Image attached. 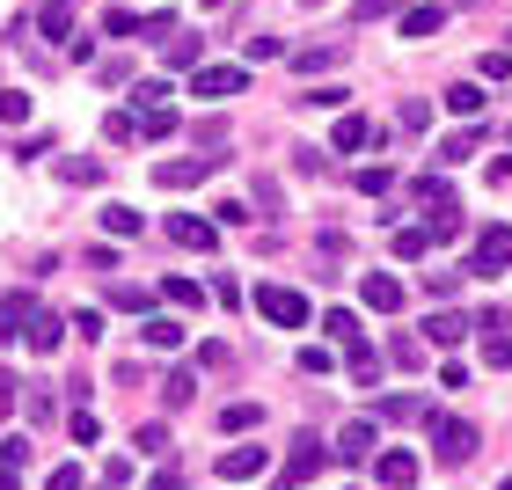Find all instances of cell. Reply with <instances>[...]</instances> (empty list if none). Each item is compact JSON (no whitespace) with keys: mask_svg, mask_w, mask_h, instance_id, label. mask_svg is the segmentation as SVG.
Instances as JSON below:
<instances>
[{"mask_svg":"<svg viewBox=\"0 0 512 490\" xmlns=\"http://www.w3.org/2000/svg\"><path fill=\"white\" fill-rule=\"evenodd\" d=\"M256 315L278 322V330H308V300H300L293 286H278V278H264V286H256Z\"/></svg>","mask_w":512,"mask_h":490,"instance_id":"cell-1","label":"cell"},{"mask_svg":"<svg viewBox=\"0 0 512 490\" xmlns=\"http://www.w3.org/2000/svg\"><path fill=\"white\" fill-rule=\"evenodd\" d=\"M432 454H439V469L476 461V425H469V417H432Z\"/></svg>","mask_w":512,"mask_h":490,"instance_id":"cell-2","label":"cell"},{"mask_svg":"<svg viewBox=\"0 0 512 490\" xmlns=\"http://www.w3.org/2000/svg\"><path fill=\"white\" fill-rule=\"evenodd\" d=\"M322 469H330V447H322L315 432H300V439H293V454H286V469H278V490H300V483L322 476Z\"/></svg>","mask_w":512,"mask_h":490,"instance_id":"cell-3","label":"cell"},{"mask_svg":"<svg viewBox=\"0 0 512 490\" xmlns=\"http://www.w3.org/2000/svg\"><path fill=\"white\" fill-rule=\"evenodd\" d=\"M469 271H476V278H498V271H512V227H483V235H476V249H469Z\"/></svg>","mask_w":512,"mask_h":490,"instance_id":"cell-4","label":"cell"},{"mask_svg":"<svg viewBox=\"0 0 512 490\" xmlns=\"http://www.w3.org/2000/svg\"><path fill=\"white\" fill-rule=\"evenodd\" d=\"M220 169V154H191V161H154V183L161 191H198L205 176Z\"/></svg>","mask_w":512,"mask_h":490,"instance_id":"cell-5","label":"cell"},{"mask_svg":"<svg viewBox=\"0 0 512 490\" xmlns=\"http://www.w3.org/2000/svg\"><path fill=\"white\" fill-rule=\"evenodd\" d=\"M242 88H249V66H198L191 74V96H205V103H227Z\"/></svg>","mask_w":512,"mask_h":490,"instance_id":"cell-6","label":"cell"},{"mask_svg":"<svg viewBox=\"0 0 512 490\" xmlns=\"http://www.w3.org/2000/svg\"><path fill=\"white\" fill-rule=\"evenodd\" d=\"M169 242H176V249H191V256H205V249L220 242V227L205 220V213H169Z\"/></svg>","mask_w":512,"mask_h":490,"instance_id":"cell-7","label":"cell"},{"mask_svg":"<svg viewBox=\"0 0 512 490\" xmlns=\"http://www.w3.org/2000/svg\"><path fill=\"white\" fill-rule=\"evenodd\" d=\"M37 293H0V344H15V337H30V322H37Z\"/></svg>","mask_w":512,"mask_h":490,"instance_id":"cell-8","label":"cell"},{"mask_svg":"<svg viewBox=\"0 0 512 490\" xmlns=\"http://www.w3.org/2000/svg\"><path fill=\"white\" fill-rule=\"evenodd\" d=\"M271 469V447H220V483H249Z\"/></svg>","mask_w":512,"mask_h":490,"instance_id":"cell-9","label":"cell"},{"mask_svg":"<svg viewBox=\"0 0 512 490\" xmlns=\"http://www.w3.org/2000/svg\"><path fill=\"white\" fill-rule=\"evenodd\" d=\"M359 300H366V308H374V315H395V308H403V278H388V271H366Z\"/></svg>","mask_w":512,"mask_h":490,"instance_id":"cell-10","label":"cell"},{"mask_svg":"<svg viewBox=\"0 0 512 490\" xmlns=\"http://www.w3.org/2000/svg\"><path fill=\"white\" fill-rule=\"evenodd\" d=\"M322 330H330V344H344V359H359V352H366V330H359V315H352V308H330V315H322Z\"/></svg>","mask_w":512,"mask_h":490,"instance_id":"cell-11","label":"cell"},{"mask_svg":"<svg viewBox=\"0 0 512 490\" xmlns=\"http://www.w3.org/2000/svg\"><path fill=\"white\" fill-rule=\"evenodd\" d=\"M374 454V425H366V417H352V425L337 432V447H330V461H366Z\"/></svg>","mask_w":512,"mask_h":490,"instance_id":"cell-12","label":"cell"},{"mask_svg":"<svg viewBox=\"0 0 512 490\" xmlns=\"http://www.w3.org/2000/svg\"><path fill=\"white\" fill-rule=\"evenodd\" d=\"M183 337H191V330H183L176 315H147V330H139V344H147V352H176Z\"/></svg>","mask_w":512,"mask_h":490,"instance_id":"cell-13","label":"cell"},{"mask_svg":"<svg viewBox=\"0 0 512 490\" xmlns=\"http://www.w3.org/2000/svg\"><path fill=\"white\" fill-rule=\"evenodd\" d=\"M374 469H381V483H388V490H410V483H417V454H403V447H388V454L374 461Z\"/></svg>","mask_w":512,"mask_h":490,"instance_id":"cell-14","label":"cell"},{"mask_svg":"<svg viewBox=\"0 0 512 490\" xmlns=\"http://www.w3.org/2000/svg\"><path fill=\"white\" fill-rule=\"evenodd\" d=\"M37 30H44V37H74V0H44V8H37Z\"/></svg>","mask_w":512,"mask_h":490,"instance_id":"cell-15","label":"cell"},{"mask_svg":"<svg viewBox=\"0 0 512 490\" xmlns=\"http://www.w3.org/2000/svg\"><path fill=\"white\" fill-rule=\"evenodd\" d=\"M59 176L74 183V191H88V183H103V161H96V154H66V161H59Z\"/></svg>","mask_w":512,"mask_h":490,"instance_id":"cell-16","label":"cell"},{"mask_svg":"<svg viewBox=\"0 0 512 490\" xmlns=\"http://www.w3.org/2000/svg\"><path fill=\"white\" fill-rule=\"evenodd\" d=\"M425 337H432V344H461V337H469V315H454V308H439V315L425 322Z\"/></svg>","mask_w":512,"mask_h":490,"instance_id":"cell-17","label":"cell"},{"mask_svg":"<svg viewBox=\"0 0 512 490\" xmlns=\"http://www.w3.org/2000/svg\"><path fill=\"white\" fill-rule=\"evenodd\" d=\"M439 22H447V8H439V0H425V8H403V37H432Z\"/></svg>","mask_w":512,"mask_h":490,"instance_id":"cell-18","label":"cell"},{"mask_svg":"<svg viewBox=\"0 0 512 490\" xmlns=\"http://www.w3.org/2000/svg\"><path fill=\"white\" fill-rule=\"evenodd\" d=\"M366 139H374V125H366V118H337V132H330V147H337V154H359Z\"/></svg>","mask_w":512,"mask_h":490,"instance_id":"cell-19","label":"cell"},{"mask_svg":"<svg viewBox=\"0 0 512 490\" xmlns=\"http://www.w3.org/2000/svg\"><path fill=\"white\" fill-rule=\"evenodd\" d=\"M59 337H66V322H59V315H37L22 344H30V352H59Z\"/></svg>","mask_w":512,"mask_h":490,"instance_id":"cell-20","label":"cell"},{"mask_svg":"<svg viewBox=\"0 0 512 490\" xmlns=\"http://www.w3.org/2000/svg\"><path fill=\"white\" fill-rule=\"evenodd\" d=\"M447 110H454V118H483V88L476 81H454L447 88Z\"/></svg>","mask_w":512,"mask_h":490,"instance_id":"cell-21","label":"cell"},{"mask_svg":"<svg viewBox=\"0 0 512 490\" xmlns=\"http://www.w3.org/2000/svg\"><path fill=\"white\" fill-rule=\"evenodd\" d=\"M161 59H169V66H191V74H198V59H205V37H169V44H161Z\"/></svg>","mask_w":512,"mask_h":490,"instance_id":"cell-22","label":"cell"},{"mask_svg":"<svg viewBox=\"0 0 512 490\" xmlns=\"http://www.w3.org/2000/svg\"><path fill=\"white\" fill-rule=\"evenodd\" d=\"M381 417H388V425H417L425 403H417V395H381Z\"/></svg>","mask_w":512,"mask_h":490,"instance_id":"cell-23","label":"cell"},{"mask_svg":"<svg viewBox=\"0 0 512 490\" xmlns=\"http://www.w3.org/2000/svg\"><path fill=\"white\" fill-rule=\"evenodd\" d=\"M256 425H264V410H256V403H227L220 410V432H256Z\"/></svg>","mask_w":512,"mask_h":490,"instance_id":"cell-24","label":"cell"},{"mask_svg":"<svg viewBox=\"0 0 512 490\" xmlns=\"http://www.w3.org/2000/svg\"><path fill=\"white\" fill-rule=\"evenodd\" d=\"M22 461H30V439H22V432H0V476H15Z\"/></svg>","mask_w":512,"mask_h":490,"instance_id":"cell-25","label":"cell"},{"mask_svg":"<svg viewBox=\"0 0 512 490\" xmlns=\"http://www.w3.org/2000/svg\"><path fill=\"white\" fill-rule=\"evenodd\" d=\"M191 388H198V381H191V366H176L169 381H161V403H169V410H183V403H191Z\"/></svg>","mask_w":512,"mask_h":490,"instance_id":"cell-26","label":"cell"},{"mask_svg":"<svg viewBox=\"0 0 512 490\" xmlns=\"http://www.w3.org/2000/svg\"><path fill=\"white\" fill-rule=\"evenodd\" d=\"M425 249H432V235H425V227H395V256H403V264H417Z\"/></svg>","mask_w":512,"mask_h":490,"instance_id":"cell-27","label":"cell"},{"mask_svg":"<svg viewBox=\"0 0 512 490\" xmlns=\"http://www.w3.org/2000/svg\"><path fill=\"white\" fill-rule=\"evenodd\" d=\"M161 300H169V308H198V286H191V278H161Z\"/></svg>","mask_w":512,"mask_h":490,"instance_id":"cell-28","label":"cell"},{"mask_svg":"<svg viewBox=\"0 0 512 490\" xmlns=\"http://www.w3.org/2000/svg\"><path fill=\"white\" fill-rule=\"evenodd\" d=\"M176 132V110H139V139H169Z\"/></svg>","mask_w":512,"mask_h":490,"instance_id":"cell-29","label":"cell"},{"mask_svg":"<svg viewBox=\"0 0 512 490\" xmlns=\"http://www.w3.org/2000/svg\"><path fill=\"white\" fill-rule=\"evenodd\" d=\"M103 235H139V213L132 205H103Z\"/></svg>","mask_w":512,"mask_h":490,"instance_id":"cell-30","label":"cell"},{"mask_svg":"<svg viewBox=\"0 0 512 490\" xmlns=\"http://www.w3.org/2000/svg\"><path fill=\"white\" fill-rule=\"evenodd\" d=\"M132 30H147V15H132V8H110L103 15V37H132Z\"/></svg>","mask_w":512,"mask_h":490,"instance_id":"cell-31","label":"cell"},{"mask_svg":"<svg viewBox=\"0 0 512 490\" xmlns=\"http://www.w3.org/2000/svg\"><path fill=\"white\" fill-rule=\"evenodd\" d=\"M395 125H403V132H425V125H432V103H425V96H410L403 110H395Z\"/></svg>","mask_w":512,"mask_h":490,"instance_id":"cell-32","label":"cell"},{"mask_svg":"<svg viewBox=\"0 0 512 490\" xmlns=\"http://www.w3.org/2000/svg\"><path fill=\"white\" fill-rule=\"evenodd\" d=\"M103 132L118 139V147H132V139H139V118H132V110H110V118H103Z\"/></svg>","mask_w":512,"mask_h":490,"instance_id":"cell-33","label":"cell"},{"mask_svg":"<svg viewBox=\"0 0 512 490\" xmlns=\"http://www.w3.org/2000/svg\"><path fill=\"white\" fill-rule=\"evenodd\" d=\"M30 118V96H22V88H0V125H22Z\"/></svg>","mask_w":512,"mask_h":490,"instance_id":"cell-34","label":"cell"},{"mask_svg":"<svg viewBox=\"0 0 512 490\" xmlns=\"http://www.w3.org/2000/svg\"><path fill=\"white\" fill-rule=\"evenodd\" d=\"M483 359L505 373V366H512V330H491V337H483Z\"/></svg>","mask_w":512,"mask_h":490,"instance_id":"cell-35","label":"cell"},{"mask_svg":"<svg viewBox=\"0 0 512 490\" xmlns=\"http://www.w3.org/2000/svg\"><path fill=\"white\" fill-rule=\"evenodd\" d=\"M132 103H139V110H169V81H139Z\"/></svg>","mask_w":512,"mask_h":490,"instance_id":"cell-36","label":"cell"},{"mask_svg":"<svg viewBox=\"0 0 512 490\" xmlns=\"http://www.w3.org/2000/svg\"><path fill=\"white\" fill-rule=\"evenodd\" d=\"M476 154V132H454V139H439V161H447V169H454V161H469Z\"/></svg>","mask_w":512,"mask_h":490,"instance_id":"cell-37","label":"cell"},{"mask_svg":"<svg viewBox=\"0 0 512 490\" xmlns=\"http://www.w3.org/2000/svg\"><path fill=\"white\" fill-rule=\"evenodd\" d=\"M66 432H74L81 447H96V439H103V425H96V417H88V410H74V417H66Z\"/></svg>","mask_w":512,"mask_h":490,"instance_id":"cell-38","label":"cell"},{"mask_svg":"<svg viewBox=\"0 0 512 490\" xmlns=\"http://www.w3.org/2000/svg\"><path fill=\"white\" fill-rule=\"evenodd\" d=\"M110 308H132V315H147V308H154V300H147V293H139V286H110Z\"/></svg>","mask_w":512,"mask_h":490,"instance_id":"cell-39","label":"cell"},{"mask_svg":"<svg viewBox=\"0 0 512 490\" xmlns=\"http://www.w3.org/2000/svg\"><path fill=\"white\" fill-rule=\"evenodd\" d=\"M388 359H395V366H403V373H410V366H425V344H410V337H395V344H388Z\"/></svg>","mask_w":512,"mask_h":490,"instance_id":"cell-40","label":"cell"},{"mask_svg":"<svg viewBox=\"0 0 512 490\" xmlns=\"http://www.w3.org/2000/svg\"><path fill=\"white\" fill-rule=\"evenodd\" d=\"M395 8H410V0H359L352 22H381V15H395Z\"/></svg>","mask_w":512,"mask_h":490,"instance_id":"cell-41","label":"cell"},{"mask_svg":"<svg viewBox=\"0 0 512 490\" xmlns=\"http://www.w3.org/2000/svg\"><path fill=\"white\" fill-rule=\"evenodd\" d=\"M300 103H315V110H344V88H337V81H322V88H308Z\"/></svg>","mask_w":512,"mask_h":490,"instance_id":"cell-42","label":"cell"},{"mask_svg":"<svg viewBox=\"0 0 512 490\" xmlns=\"http://www.w3.org/2000/svg\"><path fill=\"white\" fill-rule=\"evenodd\" d=\"M132 447H139V454H169V432H161V425H139Z\"/></svg>","mask_w":512,"mask_h":490,"instance_id":"cell-43","label":"cell"},{"mask_svg":"<svg viewBox=\"0 0 512 490\" xmlns=\"http://www.w3.org/2000/svg\"><path fill=\"white\" fill-rule=\"evenodd\" d=\"M213 300H220V308H227V315H235V308H242V286H235V278H227V271H220V278H213Z\"/></svg>","mask_w":512,"mask_h":490,"instance_id":"cell-44","label":"cell"},{"mask_svg":"<svg viewBox=\"0 0 512 490\" xmlns=\"http://www.w3.org/2000/svg\"><path fill=\"white\" fill-rule=\"evenodd\" d=\"M330 366H337V359L322 352V344H300V373H330Z\"/></svg>","mask_w":512,"mask_h":490,"instance_id":"cell-45","label":"cell"},{"mask_svg":"<svg viewBox=\"0 0 512 490\" xmlns=\"http://www.w3.org/2000/svg\"><path fill=\"white\" fill-rule=\"evenodd\" d=\"M352 381H359V388H374V381H381V359H374V352H359V359H352Z\"/></svg>","mask_w":512,"mask_h":490,"instance_id":"cell-46","label":"cell"},{"mask_svg":"<svg viewBox=\"0 0 512 490\" xmlns=\"http://www.w3.org/2000/svg\"><path fill=\"white\" fill-rule=\"evenodd\" d=\"M388 183H395V169H359V191H366V198H381Z\"/></svg>","mask_w":512,"mask_h":490,"instance_id":"cell-47","label":"cell"},{"mask_svg":"<svg viewBox=\"0 0 512 490\" xmlns=\"http://www.w3.org/2000/svg\"><path fill=\"white\" fill-rule=\"evenodd\" d=\"M330 59H337V44H315V52H300L293 66H300V74H315V66H330Z\"/></svg>","mask_w":512,"mask_h":490,"instance_id":"cell-48","label":"cell"},{"mask_svg":"<svg viewBox=\"0 0 512 490\" xmlns=\"http://www.w3.org/2000/svg\"><path fill=\"white\" fill-rule=\"evenodd\" d=\"M242 220H249V205H235V198L213 205V227H242Z\"/></svg>","mask_w":512,"mask_h":490,"instance_id":"cell-49","label":"cell"},{"mask_svg":"<svg viewBox=\"0 0 512 490\" xmlns=\"http://www.w3.org/2000/svg\"><path fill=\"white\" fill-rule=\"evenodd\" d=\"M483 81H512V52H491V59H483Z\"/></svg>","mask_w":512,"mask_h":490,"instance_id":"cell-50","label":"cell"},{"mask_svg":"<svg viewBox=\"0 0 512 490\" xmlns=\"http://www.w3.org/2000/svg\"><path fill=\"white\" fill-rule=\"evenodd\" d=\"M44 490H81V469H52V476H44Z\"/></svg>","mask_w":512,"mask_h":490,"instance_id":"cell-51","label":"cell"},{"mask_svg":"<svg viewBox=\"0 0 512 490\" xmlns=\"http://www.w3.org/2000/svg\"><path fill=\"white\" fill-rule=\"evenodd\" d=\"M147 490H183V476H176V469H161V476H154Z\"/></svg>","mask_w":512,"mask_h":490,"instance_id":"cell-52","label":"cell"},{"mask_svg":"<svg viewBox=\"0 0 512 490\" xmlns=\"http://www.w3.org/2000/svg\"><path fill=\"white\" fill-rule=\"evenodd\" d=\"M0 490H15V476H0Z\"/></svg>","mask_w":512,"mask_h":490,"instance_id":"cell-53","label":"cell"},{"mask_svg":"<svg viewBox=\"0 0 512 490\" xmlns=\"http://www.w3.org/2000/svg\"><path fill=\"white\" fill-rule=\"evenodd\" d=\"M498 490H512V476H505V483H498Z\"/></svg>","mask_w":512,"mask_h":490,"instance_id":"cell-54","label":"cell"},{"mask_svg":"<svg viewBox=\"0 0 512 490\" xmlns=\"http://www.w3.org/2000/svg\"><path fill=\"white\" fill-rule=\"evenodd\" d=\"M308 8H322V0H308Z\"/></svg>","mask_w":512,"mask_h":490,"instance_id":"cell-55","label":"cell"}]
</instances>
